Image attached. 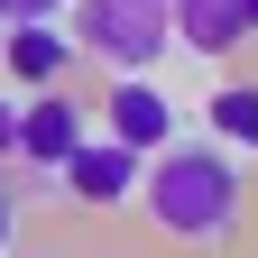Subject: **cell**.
Instances as JSON below:
<instances>
[{
  "label": "cell",
  "mask_w": 258,
  "mask_h": 258,
  "mask_svg": "<svg viewBox=\"0 0 258 258\" xmlns=\"http://www.w3.org/2000/svg\"><path fill=\"white\" fill-rule=\"evenodd\" d=\"M0 74L28 83V92H46V83L74 74V37H64L55 19H10L0 28Z\"/></svg>",
  "instance_id": "obj_6"
},
{
  "label": "cell",
  "mask_w": 258,
  "mask_h": 258,
  "mask_svg": "<svg viewBox=\"0 0 258 258\" xmlns=\"http://www.w3.org/2000/svg\"><path fill=\"white\" fill-rule=\"evenodd\" d=\"M240 37H258V0H240Z\"/></svg>",
  "instance_id": "obj_12"
},
{
  "label": "cell",
  "mask_w": 258,
  "mask_h": 258,
  "mask_svg": "<svg viewBox=\"0 0 258 258\" xmlns=\"http://www.w3.org/2000/svg\"><path fill=\"white\" fill-rule=\"evenodd\" d=\"M10 240H19V184L0 175V249H10Z\"/></svg>",
  "instance_id": "obj_10"
},
{
  "label": "cell",
  "mask_w": 258,
  "mask_h": 258,
  "mask_svg": "<svg viewBox=\"0 0 258 258\" xmlns=\"http://www.w3.org/2000/svg\"><path fill=\"white\" fill-rule=\"evenodd\" d=\"M166 240H231L240 231V212H249V175H240V157L231 148H184L166 139L139 166V194H129Z\"/></svg>",
  "instance_id": "obj_1"
},
{
  "label": "cell",
  "mask_w": 258,
  "mask_h": 258,
  "mask_svg": "<svg viewBox=\"0 0 258 258\" xmlns=\"http://www.w3.org/2000/svg\"><path fill=\"white\" fill-rule=\"evenodd\" d=\"M64 37H74V55L111 64V74H148L175 46V28H166V0H74Z\"/></svg>",
  "instance_id": "obj_2"
},
{
  "label": "cell",
  "mask_w": 258,
  "mask_h": 258,
  "mask_svg": "<svg viewBox=\"0 0 258 258\" xmlns=\"http://www.w3.org/2000/svg\"><path fill=\"white\" fill-rule=\"evenodd\" d=\"M0 28H10V0H0Z\"/></svg>",
  "instance_id": "obj_13"
},
{
  "label": "cell",
  "mask_w": 258,
  "mask_h": 258,
  "mask_svg": "<svg viewBox=\"0 0 258 258\" xmlns=\"http://www.w3.org/2000/svg\"><path fill=\"white\" fill-rule=\"evenodd\" d=\"M166 28L194 55H231L240 46V0H166Z\"/></svg>",
  "instance_id": "obj_7"
},
{
  "label": "cell",
  "mask_w": 258,
  "mask_h": 258,
  "mask_svg": "<svg viewBox=\"0 0 258 258\" xmlns=\"http://www.w3.org/2000/svg\"><path fill=\"white\" fill-rule=\"evenodd\" d=\"M139 166H148L139 148H120V139H83L55 175H64V194H74L83 212H120L129 194H139Z\"/></svg>",
  "instance_id": "obj_3"
},
{
  "label": "cell",
  "mask_w": 258,
  "mask_h": 258,
  "mask_svg": "<svg viewBox=\"0 0 258 258\" xmlns=\"http://www.w3.org/2000/svg\"><path fill=\"white\" fill-rule=\"evenodd\" d=\"M83 139H92V120H83V102L64 83H46L37 102H19V157H28V166H64Z\"/></svg>",
  "instance_id": "obj_5"
},
{
  "label": "cell",
  "mask_w": 258,
  "mask_h": 258,
  "mask_svg": "<svg viewBox=\"0 0 258 258\" xmlns=\"http://www.w3.org/2000/svg\"><path fill=\"white\" fill-rule=\"evenodd\" d=\"M10 157H19V102L0 92V166H10Z\"/></svg>",
  "instance_id": "obj_9"
},
{
  "label": "cell",
  "mask_w": 258,
  "mask_h": 258,
  "mask_svg": "<svg viewBox=\"0 0 258 258\" xmlns=\"http://www.w3.org/2000/svg\"><path fill=\"white\" fill-rule=\"evenodd\" d=\"M203 120H212V148L258 157V83H221L212 102H203Z\"/></svg>",
  "instance_id": "obj_8"
},
{
  "label": "cell",
  "mask_w": 258,
  "mask_h": 258,
  "mask_svg": "<svg viewBox=\"0 0 258 258\" xmlns=\"http://www.w3.org/2000/svg\"><path fill=\"white\" fill-rule=\"evenodd\" d=\"M102 139H120V148H139V157H157L175 139V102L157 92L148 74H120L111 92H102Z\"/></svg>",
  "instance_id": "obj_4"
},
{
  "label": "cell",
  "mask_w": 258,
  "mask_h": 258,
  "mask_svg": "<svg viewBox=\"0 0 258 258\" xmlns=\"http://www.w3.org/2000/svg\"><path fill=\"white\" fill-rule=\"evenodd\" d=\"M74 0H10V19H64Z\"/></svg>",
  "instance_id": "obj_11"
}]
</instances>
